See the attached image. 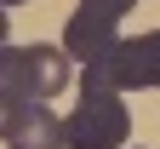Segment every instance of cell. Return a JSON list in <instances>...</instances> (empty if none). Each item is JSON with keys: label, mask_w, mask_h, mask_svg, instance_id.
<instances>
[{"label": "cell", "mask_w": 160, "mask_h": 149, "mask_svg": "<svg viewBox=\"0 0 160 149\" xmlns=\"http://www.w3.org/2000/svg\"><path fill=\"white\" fill-rule=\"evenodd\" d=\"M74 80V57L63 46H0V98L52 103Z\"/></svg>", "instance_id": "6da1fadb"}, {"label": "cell", "mask_w": 160, "mask_h": 149, "mask_svg": "<svg viewBox=\"0 0 160 149\" xmlns=\"http://www.w3.org/2000/svg\"><path fill=\"white\" fill-rule=\"evenodd\" d=\"M6 35H12V17H6V6H0V46H6Z\"/></svg>", "instance_id": "ba28073f"}, {"label": "cell", "mask_w": 160, "mask_h": 149, "mask_svg": "<svg viewBox=\"0 0 160 149\" xmlns=\"http://www.w3.org/2000/svg\"><path fill=\"white\" fill-rule=\"evenodd\" d=\"M17 109H23V103H17V98H0V138L12 132V120H17Z\"/></svg>", "instance_id": "52a82bcc"}, {"label": "cell", "mask_w": 160, "mask_h": 149, "mask_svg": "<svg viewBox=\"0 0 160 149\" xmlns=\"http://www.w3.org/2000/svg\"><path fill=\"white\" fill-rule=\"evenodd\" d=\"M80 6H86V12H97V17H114V23H120V17H126L137 0H80Z\"/></svg>", "instance_id": "8992f818"}, {"label": "cell", "mask_w": 160, "mask_h": 149, "mask_svg": "<svg viewBox=\"0 0 160 149\" xmlns=\"http://www.w3.org/2000/svg\"><path fill=\"white\" fill-rule=\"evenodd\" d=\"M80 86H103V92H149L160 86V29L114 40V46L80 69Z\"/></svg>", "instance_id": "3957f363"}, {"label": "cell", "mask_w": 160, "mask_h": 149, "mask_svg": "<svg viewBox=\"0 0 160 149\" xmlns=\"http://www.w3.org/2000/svg\"><path fill=\"white\" fill-rule=\"evenodd\" d=\"M0 6H23V0H0Z\"/></svg>", "instance_id": "9c48e42d"}, {"label": "cell", "mask_w": 160, "mask_h": 149, "mask_svg": "<svg viewBox=\"0 0 160 149\" xmlns=\"http://www.w3.org/2000/svg\"><path fill=\"white\" fill-rule=\"evenodd\" d=\"M12 149H63V115L46 109V103H23L12 120V132H6Z\"/></svg>", "instance_id": "5b68a950"}, {"label": "cell", "mask_w": 160, "mask_h": 149, "mask_svg": "<svg viewBox=\"0 0 160 149\" xmlns=\"http://www.w3.org/2000/svg\"><path fill=\"white\" fill-rule=\"evenodd\" d=\"M126 132H132L126 92L80 86V103L63 115V149H126Z\"/></svg>", "instance_id": "7a4b0ae2"}, {"label": "cell", "mask_w": 160, "mask_h": 149, "mask_svg": "<svg viewBox=\"0 0 160 149\" xmlns=\"http://www.w3.org/2000/svg\"><path fill=\"white\" fill-rule=\"evenodd\" d=\"M114 40H120V23H114V17L86 12V6H74V12H69V23H63V52L80 63V69H86V63H97Z\"/></svg>", "instance_id": "277c9868"}]
</instances>
